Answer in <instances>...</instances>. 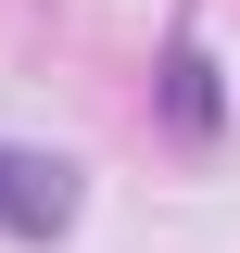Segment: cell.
I'll use <instances>...</instances> for the list:
<instances>
[{"instance_id":"1","label":"cell","mask_w":240,"mask_h":253,"mask_svg":"<svg viewBox=\"0 0 240 253\" xmlns=\"http://www.w3.org/2000/svg\"><path fill=\"white\" fill-rule=\"evenodd\" d=\"M63 228H76V165L0 139V241H63Z\"/></svg>"}]
</instances>
